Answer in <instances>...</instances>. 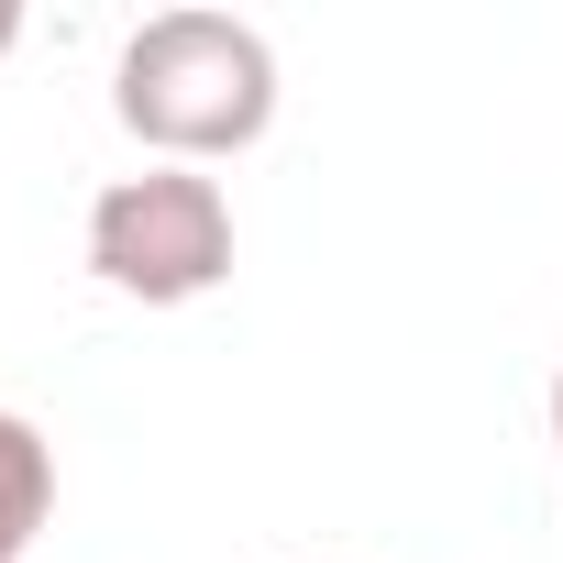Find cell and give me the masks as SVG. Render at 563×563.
<instances>
[{"label": "cell", "instance_id": "cell-1", "mask_svg": "<svg viewBox=\"0 0 563 563\" xmlns=\"http://www.w3.org/2000/svg\"><path fill=\"white\" fill-rule=\"evenodd\" d=\"M111 111L155 166H221L276 122V45L232 12H155L111 67Z\"/></svg>", "mask_w": 563, "mask_h": 563}, {"label": "cell", "instance_id": "cell-2", "mask_svg": "<svg viewBox=\"0 0 563 563\" xmlns=\"http://www.w3.org/2000/svg\"><path fill=\"white\" fill-rule=\"evenodd\" d=\"M89 276L111 299L188 310L232 276V199L210 166H144L89 199Z\"/></svg>", "mask_w": 563, "mask_h": 563}, {"label": "cell", "instance_id": "cell-3", "mask_svg": "<svg viewBox=\"0 0 563 563\" xmlns=\"http://www.w3.org/2000/svg\"><path fill=\"white\" fill-rule=\"evenodd\" d=\"M45 519H56V442L23 409H0V563H23Z\"/></svg>", "mask_w": 563, "mask_h": 563}, {"label": "cell", "instance_id": "cell-4", "mask_svg": "<svg viewBox=\"0 0 563 563\" xmlns=\"http://www.w3.org/2000/svg\"><path fill=\"white\" fill-rule=\"evenodd\" d=\"M23 45V0H0V56H12Z\"/></svg>", "mask_w": 563, "mask_h": 563}, {"label": "cell", "instance_id": "cell-5", "mask_svg": "<svg viewBox=\"0 0 563 563\" xmlns=\"http://www.w3.org/2000/svg\"><path fill=\"white\" fill-rule=\"evenodd\" d=\"M552 442H563V376H552Z\"/></svg>", "mask_w": 563, "mask_h": 563}]
</instances>
